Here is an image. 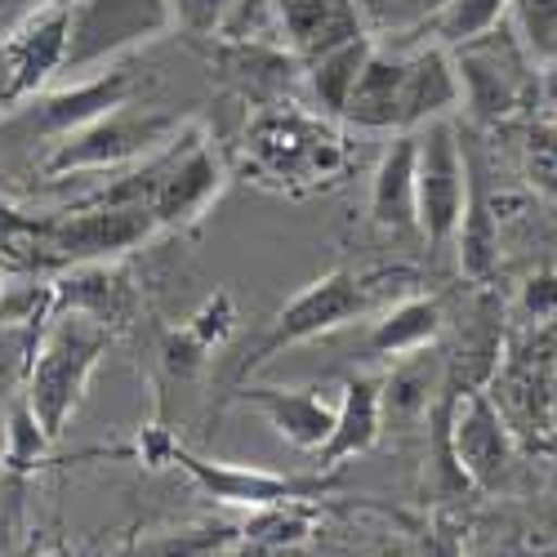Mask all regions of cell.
<instances>
[{
    "instance_id": "obj_21",
    "label": "cell",
    "mask_w": 557,
    "mask_h": 557,
    "mask_svg": "<svg viewBox=\"0 0 557 557\" xmlns=\"http://www.w3.org/2000/svg\"><path fill=\"white\" fill-rule=\"evenodd\" d=\"M370 223L384 232L414 227V129L393 134V144L370 174Z\"/></svg>"
},
{
    "instance_id": "obj_20",
    "label": "cell",
    "mask_w": 557,
    "mask_h": 557,
    "mask_svg": "<svg viewBox=\"0 0 557 557\" xmlns=\"http://www.w3.org/2000/svg\"><path fill=\"white\" fill-rule=\"evenodd\" d=\"M50 290H54V312L72 308L103 321V326H121L134 308V290L112 263H72V272L59 276Z\"/></svg>"
},
{
    "instance_id": "obj_17",
    "label": "cell",
    "mask_w": 557,
    "mask_h": 557,
    "mask_svg": "<svg viewBox=\"0 0 557 557\" xmlns=\"http://www.w3.org/2000/svg\"><path fill=\"white\" fill-rule=\"evenodd\" d=\"M384 433V380L375 375H352L344 380V393L335 401V429L326 446L317 450L321 469H344V459L366 455Z\"/></svg>"
},
{
    "instance_id": "obj_32",
    "label": "cell",
    "mask_w": 557,
    "mask_h": 557,
    "mask_svg": "<svg viewBox=\"0 0 557 557\" xmlns=\"http://www.w3.org/2000/svg\"><path fill=\"white\" fill-rule=\"evenodd\" d=\"M210 352L232 335V326H237V308H232V295L227 290H219V295H210L206 304H201V312L193 317V321H183Z\"/></svg>"
},
{
    "instance_id": "obj_7",
    "label": "cell",
    "mask_w": 557,
    "mask_h": 557,
    "mask_svg": "<svg viewBox=\"0 0 557 557\" xmlns=\"http://www.w3.org/2000/svg\"><path fill=\"white\" fill-rule=\"evenodd\" d=\"M473 165L463 157L455 121L414 129V227L429 246H450L469 210Z\"/></svg>"
},
{
    "instance_id": "obj_4",
    "label": "cell",
    "mask_w": 557,
    "mask_h": 557,
    "mask_svg": "<svg viewBox=\"0 0 557 557\" xmlns=\"http://www.w3.org/2000/svg\"><path fill=\"white\" fill-rule=\"evenodd\" d=\"M459 76V108L482 125H504L535 103V59L522 45L513 23H499L495 32L450 50Z\"/></svg>"
},
{
    "instance_id": "obj_27",
    "label": "cell",
    "mask_w": 557,
    "mask_h": 557,
    "mask_svg": "<svg viewBox=\"0 0 557 557\" xmlns=\"http://www.w3.org/2000/svg\"><path fill=\"white\" fill-rule=\"evenodd\" d=\"M455 246H459V268L463 276L473 282H486L499 263V227H495V214L486 210L478 183L469 188V210H463V223L455 232Z\"/></svg>"
},
{
    "instance_id": "obj_35",
    "label": "cell",
    "mask_w": 557,
    "mask_h": 557,
    "mask_svg": "<svg viewBox=\"0 0 557 557\" xmlns=\"http://www.w3.org/2000/svg\"><path fill=\"white\" fill-rule=\"evenodd\" d=\"M522 312L540 326H553L557 321V272L553 268H540L535 276H527L522 286Z\"/></svg>"
},
{
    "instance_id": "obj_15",
    "label": "cell",
    "mask_w": 557,
    "mask_h": 557,
    "mask_svg": "<svg viewBox=\"0 0 557 557\" xmlns=\"http://www.w3.org/2000/svg\"><path fill=\"white\" fill-rule=\"evenodd\" d=\"M401 81H406V50L375 40L339 121L361 134H401Z\"/></svg>"
},
{
    "instance_id": "obj_36",
    "label": "cell",
    "mask_w": 557,
    "mask_h": 557,
    "mask_svg": "<svg viewBox=\"0 0 557 557\" xmlns=\"http://www.w3.org/2000/svg\"><path fill=\"white\" fill-rule=\"evenodd\" d=\"M535 103L548 116H557V54L553 59H540V67H535Z\"/></svg>"
},
{
    "instance_id": "obj_8",
    "label": "cell",
    "mask_w": 557,
    "mask_h": 557,
    "mask_svg": "<svg viewBox=\"0 0 557 557\" xmlns=\"http://www.w3.org/2000/svg\"><path fill=\"white\" fill-rule=\"evenodd\" d=\"M442 429H446L442 459H446V469H455V478L463 486L495 491L508 473H513L518 442H513V429H508V414L499 410V401L491 393L459 397L446 410Z\"/></svg>"
},
{
    "instance_id": "obj_34",
    "label": "cell",
    "mask_w": 557,
    "mask_h": 557,
    "mask_svg": "<svg viewBox=\"0 0 557 557\" xmlns=\"http://www.w3.org/2000/svg\"><path fill=\"white\" fill-rule=\"evenodd\" d=\"M206 357H210V348H206L188 326H178V331H165V335H161V361H165L170 375H178V380L197 375V370L206 366Z\"/></svg>"
},
{
    "instance_id": "obj_9",
    "label": "cell",
    "mask_w": 557,
    "mask_h": 557,
    "mask_svg": "<svg viewBox=\"0 0 557 557\" xmlns=\"http://www.w3.org/2000/svg\"><path fill=\"white\" fill-rule=\"evenodd\" d=\"M170 463H178L214 504L223 508H272V504H290V499H321L326 491L339 486V469L326 473H272V469H246V463H227V459H206L188 446H170Z\"/></svg>"
},
{
    "instance_id": "obj_28",
    "label": "cell",
    "mask_w": 557,
    "mask_h": 557,
    "mask_svg": "<svg viewBox=\"0 0 557 557\" xmlns=\"http://www.w3.org/2000/svg\"><path fill=\"white\" fill-rule=\"evenodd\" d=\"M242 527H223V522H197V527H174L144 535L125 557H210L223 544H237Z\"/></svg>"
},
{
    "instance_id": "obj_33",
    "label": "cell",
    "mask_w": 557,
    "mask_h": 557,
    "mask_svg": "<svg viewBox=\"0 0 557 557\" xmlns=\"http://www.w3.org/2000/svg\"><path fill=\"white\" fill-rule=\"evenodd\" d=\"M227 10H232V0H170V23L183 36H214Z\"/></svg>"
},
{
    "instance_id": "obj_5",
    "label": "cell",
    "mask_w": 557,
    "mask_h": 557,
    "mask_svg": "<svg viewBox=\"0 0 557 557\" xmlns=\"http://www.w3.org/2000/svg\"><path fill=\"white\" fill-rule=\"evenodd\" d=\"M183 125H188V116L121 103V108L103 112L99 121H89V125L72 129L67 138H59V144H50V152L40 161V174L67 178V174H99V170L138 165L152 152H161Z\"/></svg>"
},
{
    "instance_id": "obj_26",
    "label": "cell",
    "mask_w": 557,
    "mask_h": 557,
    "mask_svg": "<svg viewBox=\"0 0 557 557\" xmlns=\"http://www.w3.org/2000/svg\"><path fill=\"white\" fill-rule=\"evenodd\" d=\"M437 393V361L414 352L401 357V366L384 380V420H420Z\"/></svg>"
},
{
    "instance_id": "obj_38",
    "label": "cell",
    "mask_w": 557,
    "mask_h": 557,
    "mask_svg": "<svg viewBox=\"0 0 557 557\" xmlns=\"http://www.w3.org/2000/svg\"><path fill=\"white\" fill-rule=\"evenodd\" d=\"M0 290H5V286H0Z\"/></svg>"
},
{
    "instance_id": "obj_11",
    "label": "cell",
    "mask_w": 557,
    "mask_h": 557,
    "mask_svg": "<svg viewBox=\"0 0 557 557\" xmlns=\"http://www.w3.org/2000/svg\"><path fill=\"white\" fill-rule=\"evenodd\" d=\"M45 246L63 263H112L144 242L157 237V223L144 206L125 201H89L81 210H67L45 223Z\"/></svg>"
},
{
    "instance_id": "obj_37",
    "label": "cell",
    "mask_w": 557,
    "mask_h": 557,
    "mask_svg": "<svg viewBox=\"0 0 557 557\" xmlns=\"http://www.w3.org/2000/svg\"><path fill=\"white\" fill-rule=\"evenodd\" d=\"M45 557H72V553H63V548H54V553H45Z\"/></svg>"
},
{
    "instance_id": "obj_24",
    "label": "cell",
    "mask_w": 557,
    "mask_h": 557,
    "mask_svg": "<svg viewBox=\"0 0 557 557\" xmlns=\"http://www.w3.org/2000/svg\"><path fill=\"white\" fill-rule=\"evenodd\" d=\"M508 18V0H446V5L429 18V27L414 36L410 45H442V50H459L486 32H495ZM406 45V50H410Z\"/></svg>"
},
{
    "instance_id": "obj_14",
    "label": "cell",
    "mask_w": 557,
    "mask_h": 557,
    "mask_svg": "<svg viewBox=\"0 0 557 557\" xmlns=\"http://www.w3.org/2000/svg\"><path fill=\"white\" fill-rule=\"evenodd\" d=\"M250 410H259L268 429L290 442L304 455H317L335 429V401H326L317 388H272V384H242L237 393Z\"/></svg>"
},
{
    "instance_id": "obj_25",
    "label": "cell",
    "mask_w": 557,
    "mask_h": 557,
    "mask_svg": "<svg viewBox=\"0 0 557 557\" xmlns=\"http://www.w3.org/2000/svg\"><path fill=\"white\" fill-rule=\"evenodd\" d=\"M446 5V0H357V14H361V27L366 36H375L380 45H406L429 27V18Z\"/></svg>"
},
{
    "instance_id": "obj_29",
    "label": "cell",
    "mask_w": 557,
    "mask_h": 557,
    "mask_svg": "<svg viewBox=\"0 0 557 557\" xmlns=\"http://www.w3.org/2000/svg\"><path fill=\"white\" fill-rule=\"evenodd\" d=\"M50 446H54V437L40 429L27 397H18L5 414V450H0V463H5L10 473H36L40 463H50Z\"/></svg>"
},
{
    "instance_id": "obj_30",
    "label": "cell",
    "mask_w": 557,
    "mask_h": 557,
    "mask_svg": "<svg viewBox=\"0 0 557 557\" xmlns=\"http://www.w3.org/2000/svg\"><path fill=\"white\" fill-rule=\"evenodd\" d=\"M522 178L527 188L557 210V116H540L522 134Z\"/></svg>"
},
{
    "instance_id": "obj_3",
    "label": "cell",
    "mask_w": 557,
    "mask_h": 557,
    "mask_svg": "<svg viewBox=\"0 0 557 557\" xmlns=\"http://www.w3.org/2000/svg\"><path fill=\"white\" fill-rule=\"evenodd\" d=\"M331 116L299 108H263L246 134V165L276 193H308L344 170V144Z\"/></svg>"
},
{
    "instance_id": "obj_16",
    "label": "cell",
    "mask_w": 557,
    "mask_h": 557,
    "mask_svg": "<svg viewBox=\"0 0 557 557\" xmlns=\"http://www.w3.org/2000/svg\"><path fill=\"white\" fill-rule=\"evenodd\" d=\"M459 112V76L455 59L442 45H410L406 81H401V134L424 129L433 121H450Z\"/></svg>"
},
{
    "instance_id": "obj_22",
    "label": "cell",
    "mask_w": 557,
    "mask_h": 557,
    "mask_svg": "<svg viewBox=\"0 0 557 557\" xmlns=\"http://www.w3.org/2000/svg\"><path fill=\"white\" fill-rule=\"evenodd\" d=\"M437 335H442V304L424 299V295H406L388 312H380V321L366 335V348H370V357L401 361L414 352H429L437 344Z\"/></svg>"
},
{
    "instance_id": "obj_6",
    "label": "cell",
    "mask_w": 557,
    "mask_h": 557,
    "mask_svg": "<svg viewBox=\"0 0 557 557\" xmlns=\"http://www.w3.org/2000/svg\"><path fill=\"white\" fill-rule=\"evenodd\" d=\"M375 308V290H370L366 276L348 272V268H335L326 276H317L312 286H304L282 312L268 321V331L255 339V348L246 352V361L237 366V380H246L250 370L268 366L272 357H282L286 348H299V344H312L321 335H331L348 321H361Z\"/></svg>"
},
{
    "instance_id": "obj_2",
    "label": "cell",
    "mask_w": 557,
    "mask_h": 557,
    "mask_svg": "<svg viewBox=\"0 0 557 557\" xmlns=\"http://www.w3.org/2000/svg\"><path fill=\"white\" fill-rule=\"evenodd\" d=\"M108 348H112V331L85 312L59 308V312H50V321H45L32 366H27V380H23V397L40 420V429L54 442L67 433L72 414L81 410L89 380H95V370L108 357Z\"/></svg>"
},
{
    "instance_id": "obj_12",
    "label": "cell",
    "mask_w": 557,
    "mask_h": 557,
    "mask_svg": "<svg viewBox=\"0 0 557 557\" xmlns=\"http://www.w3.org/2000/svg\"><path fill=\"white\" fill-rule=\"evenodd\" d=\"M76 5V32L67 72H85L103 59H116L129 45L157 40L170 32V0H72Z\"/></svg>"
},
{
    "instance_id": "obj_1",
    "label": "cell",
    "mask_w": 557,
    "mask_h": 557,
    "mask_svg": "<svg viewBox=\"0 0 557 557\" xmlns=\"http://www.w3.org/2000/svg\"><path fill=\"white\" fill-rule=\"evenodd\" d=\"M144 170H134L121 178L112 193H99L95 201H125L144 206L157 223V232H183L193 227L227 188V165L214 152L210 134L201 121H188L161 152L148 161H138Z\"/></svg>"
},
{
    "instance_id": "obj_23",
    "label": "cell",
    "mask_w": 557,
    "mask_h": 557,
    "mask_svg": "<svg viewBox=\"0 0 557 557\" xmlns=\"http://www.w3.org/2000/svg\"><path fill=\"white\" fill-rule=\"evenodd\" d=\"M370 45H375V36H352L344 45H335V50L326 54H317L312 63H304V95H308V108L321 112V116H344L348 108V95H352V85L361 76V63L370 54Z\"/></svg>"
},
{
    "instance_id": "obj_19",
    "label": "cell",
    "mask_w": 557,
    "mask_h": 557,
    "mask_svg": "<svg viewBox=\"0 0 557 557\" xmlns=\"http://www.w3.org/2000/svg\"><path fill=\"white\" fill-rule=\"evenodd\" d=\"M223 54V76L242 89V95L259 108H282L276 99L290 95V85H299L304 63L286 50V45H227L219 40Z\"/></svg>"
},
{
    "instance_id": "obj_10",
    "label": "cell",
    "mask_w": 557,
    "mask_h": 557,
    "mask_svg": "<svg viewBox=\"0 0 557 557\" xmlns=\"http://www.w3.org/2000/svg\"><path fill=\"white\" fill-rule=\"evenodd\" d=\"M76 32V5L72 0H36V5L5 32L0 40V63L10 81V103H27L40 89H50L59 72H67Z\"/></svg>"
},
{
    "instance_id": "obj_18",
    "label": "cell",
    "mask_w": 557,
    "mask_h": 557,
    "mask_svg": "<svg viewBox=\"0 0 557 557\" xmlns=\"http://www.w3.org/2000/svg\"><path fill=\"white\" fill-rule=\"evenodd\" d=\"M282 27H286V50L299 63H312L317 54L335 50V45L366 36L357 0H282Z\"/></svg>"
},
{
    "instance_id": "obj_31",
    "label": "cell",
    "mask_w": 557,
    "mask_h": 557,
    "mask_svg": "<svg viewBox=\"0 0 557 557\" xmlns=\"http://www.w3.org/2000/svg\"><path fill=\"white\" fill-rule=\"evenodd\" d=\"M508 23L518 27L535 63L557 54V0H508Z\"/></svg>"
},
{
    "instance_id": "obj_13",
    "label": "cell",
    "mask_w": 557,
    "mask_h": 557,
    "mask_svg": "<svg viewBox=\"0 0 557 557\" xmlns=\"http://www.w3.org/2000/svg\"><path fill=\"white\" fill-rule=\"evenodd\" d=\"M134 95V81L125 72H95L85 81H72V85H59V89H40V95H32L27 103L14 108V125L50 138V144H59V138H67L72 129L99 121L103 112L129 103Z\"/></svg>"
}]
</instances>
